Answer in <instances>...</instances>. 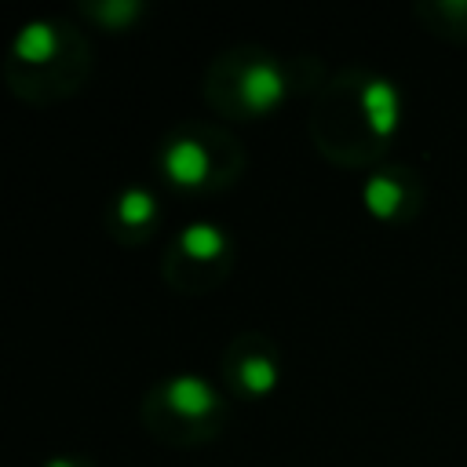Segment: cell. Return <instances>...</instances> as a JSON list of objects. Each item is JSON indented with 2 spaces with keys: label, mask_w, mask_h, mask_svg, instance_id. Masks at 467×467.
<instances>
[{
  "label": "cell",
  "mask_w": 467,
  "mask_h": 467,
  "mask_svg": "<svg viewBox=\"0 0 467 467\" xmlns=\"http://www.w3.org/2000/svg\"><path fill=\"white\" fill-rule=\"evenodd\" d=\"M99 11H102V18H109V22H128V18L139 15V4H131V0H117V4H102Z\"/></svg>",
  "instance_id": "cell-10"
},
{
  "label": "cell",
  "mask_w": 467,
  "mask_h": 467,
  "mask_svg": "<svg viewBox=\"0 0 467 467\" xmlns=\"http://www.w3.org/2000/svg\"><path fill=\"white\" fill-rule=\"evenodd\" d=\"M164 171L175 186H201L208 175V153L193 139H179L164 150Z\"/></svg>",
  "instance_id": "cell-2"
},
{
  "label": "cell",
  "mask_w": 467,
  "mask_h": 467,
  "mask_svg": "<svg viewBox=\"0 0 467 467\" xmlns=\"http://www.w3.org/2000/svg\"><path fill=\"white\" fill-rule=\"evenodd\" d=\"M223 248H226V237H223V230L215 223H190L182 230V252L193 255V259L208 263V259L223 255Z\"/></svg>",
  "instance_id": "cell-6"
},
{
  "label": "cell",
  "mask_w": 467,
  "mask_h": 467,
  "mask_svg": "<svg viewBox=\"0 0 467 467\" xmlns=\"http://www.w3.org/2000/svg\"><path fill=\"white\" fill-rule=\"evenodd\" d=\"M117 215H120V223H128V226H146V223H153V215H157V201H153L150 190L131 186V190L120 193Z\"/></svg>",
  "instance_id": "cell-7"
},
{
  "label": "cell",
  "mask_w": 467,
  "mask_h": 467,
  "mask_svg": "<svg viewBox=\"0 0 467 467\" xmlns=\"http://www.w3.org/2000/svg\"><path fill=\"white\" fill-rule=\"evenodd\" d=\"M285 95V77L270 66V62H255L244 69L241 77V102L252 109V113H266L270 106H277Z\"/></svg>",
  "instance_id": "cell-1"
},
{
  "label": "cell",
  "mask_w": 467,
  "mask_h": 467,
  "mask_svg": "<svg viewBox=\"0 0 467 467\" xmlns=\"http://www.w3.org/2000/svg\"><path fill=\"white\" fill-rule=\"evenodd\" d=\"M168 405L179 416H208L215 409V390L197 376H175L168 383Z\"/></svg>",
  "instance_id": "cell-3"
},
{
  "label": "cell",
  "mask_w": 467,
  "mask_h": 467,
  "mask_svg": "<svg viewBox=\"0 0 467 467\" xmlns=\"http://www.w3.org/2000/svg\"><path fill=\"white\" fill-rule=\"evenodd\" d=\"M55 47H58V36L47 22H29L15 36V55L26 62H47L55 55Z\"/></svg>",
  "instance_id": "cell-5"
},
{
  "label": "cell",
  "mask_w": 467,
  "mask_h": 467,
  "mask_svg": "<svg viewBox=\"0 0 467 467\" xmlns=\"http://www.w3.org/2000/svg\"><path fill=\"white\" fill-rule=\"evenodd\" d=\"M361 102H365L368 124H372L379 135H387V131L394 128V120H398V95H394V88H390L387 80H372V84L365 88Z\"/></svg>",
  "instance_id": "cell-4"
},
{
  "label": "cell",
  "mask_w": 467,
  "mask_h": 467,
  "mask_svg": "<svg viewBox=\"0 0 467 467\" xmlns=\"http://www.w3.org/2000/svg\"><path fill=\"white\" fill-rule=\"evenodd\" d=\"M365 204H368L376 215H390V212L401 204V186H398L394 179H387V175H376V179H368V186H365Z\"/></svg>",
  "instance_id": "cell-8"
},
{
  "label": "cell",
  "mask_w": 467,
  "mask_h": 467,
  "mask_svg": "<svg viewBox=\"0 0 467 467\" xmlns=\"http://www.w3.org/2000/svg\"><path fill=\"white\" fill-rule=\"evenodd\" d=\"M241 383H244L252 394L270 390V387L277 383V368H274V361H270V358H248V361L241 365Z\"/></svg>",
  "instance_id": "cell-9"
},
{
  "label": "cell",
  "mask_w": 467,
  "mask_h": 467,
  "mask_svg": "<svg viewBox=\"0 0 467 467\" xmlns=\"http://www.w3.org/2000/svg\"><path fill=\"white\" fill-rule=\"evenodd\" d=\"M47 467H73V463H69V460H51Z\"/></svg>",
  "instance_id": "cell-11"
}]
</instances>
